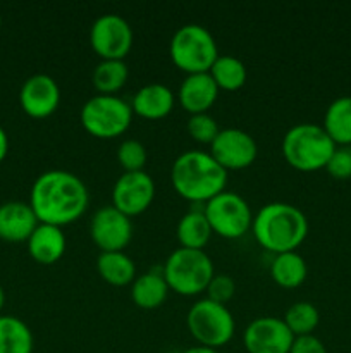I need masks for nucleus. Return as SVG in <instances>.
Instances as JSON below:
<instances>
[{
  "label": "nucleus",
  "instance_id": "1",
  "mask_svg": "<svg viewBox=\"0 0 351 353\" xmlns=\"http://www.w3.org/2000/svg\"><path fill=\"white\" fill-rule=\"evenodd\" d=\"M88 200L85 181L65 169L41 172L33 181L30 193V205L38 221L61 228L83 216Z\"/></svg>",
  "mask_w": 351,
  "mask_h": 353
},
{
  "label": "nucleus",
  "instance_id": "2",
  "mask_svg": "<svg viewBox=\"0 0 351 353\" xmlns=\"http://www.w3.org/2000/svg\"><path fill=\"white\" fill-rule=\"evenodd\" d=\"M171 181L182 199L205 203L226 190L227 171L210 152L186 150L172 162Z\"/></svg>",
  "mask_w": 351,
  "mask_h": 353
},
{
  "label": "nucleus",
  "instance_id": "3",
  "mask_svg": "<svg viewBox=\"0 0 351 353\" xmlns=\"http://www.w3.org/2000/svg\"><path fill=\"white\" fill-rule=\"evenodd\" d=\"M255 238L268 252H292L308 234V219L299 207L286 202H270L260 207L251 223Z\"/></svg>",
  "mask_w": 351,
  "mask_h": 353
},
{
  "label": "nucleus",
  "instance_id": "4",
  "mask_svg": "<svg viewBox=\"0 0 351 353\" xmlns=\"http://www.w3.org/2000/svg\"><path fill=\"white\" fill-rule=\"evenodd\" d=\"M282 155L298 171L312 172L326 168L336 143L320 124L299 123L289 128L282 138Z\"/></svg>",
  "mask_w": 351,
  "mask_h": 353
},
{
  "label": "nucleus",
  "instance_id": "5",
  "mask_svg": "<svg viewBox=\"0 0 351 353\" xmlns=\"http://www.w3.org/2000/svg\"><path fill=\"white\" fill-rule=\"evenodd\" d=\"M169 55L186 74L209 72L215 59L219 57V47L209 28L188 23L179 26L172 34Z\"/></svg>",
  "mask_w": 351,
  "mask_h": 353
},
{
  "label": "nucleus",
  "instance_id": "6",
  "mask_svg": "<svg viewBox=\"0 0 351 353\" xmlns=\"http://www.w3.org/2000/svg\"><path fill=\"white\" fill-rule=\"evenodd\" d=\"M162 272L169 288L181 295L191 296L206 290V285L215 274V269L205 250L179 247L171 252Z\"/></svg>",
  "mask_w": 351,
  "mask_h": 353
},
{
  "label": "nucleus",
  "instance_id": "7",
  "mask_svg": "<svg viewBox=\"0 0 351 353\" xmlns=\"http://www.w3.org/2000/svg\"><path fill=\"white\" fill-rule=\"evenodd\" d=\"M189 333L203 347H224L234 336L236 323L226 303L213 302L210 299L196 300L186 316Z\"/></svg>",
  "mask_w": 351,
  "mask_h": 353
},
{
  "label": "nucleus",
  "instance_id": "8",
  "mask_svg": "<svg viewBox=\"0 0 351 353\" xmlns=\"http://www.w3.org/2000/svg\"><path fill=\"white\" fill-rule=\"evenodd\" d=\"M133 107L117 95L92 97L85 102L79 112L83 128L98 138H114L123 134L133 119Z\"/></svg>",
  "mask_w": 351,
  "mask_h": 353
},
{
  "label": "nucleus",
  "instance_id": "9",
  "mask_svg": "<svg viewBox=\"0 0 351 353\" xmlns=\"http://www.w3.org/2000/svg\"><path fill=\"white\" fill-rule=\"evenodd\" d=\"M213 233L224 238H240L253 223L250 203L240 193L224 190L203 205Z\"/></svg>",
  "mask_w": 351,
  "mask_h": 353
},
{
  "label": "nucleus",
  "instance_id": "10",
  "mask_svg": "<svg viewBox=\"0 0 351 353\" xmlns=\"http://www.w3.org/2000/svg\"><path fill=\"white\" fill-rule=\"evenodd\" d=\"M133 40V28L120 14H100L89 28V43L102 59H124Z\"/></svg>",
  "mask_w": 351,
  "mask_h": 353
},
{
  "label": "nucleus",
  "instance_id": "11",
  "mask_svg": "<svg viewBox=\"0 0 351 353\" xmlns=\"http://www.w3.org/2000/svg\"><path fill=\"white\" fill-rule=\"evenodd\" d=\"M292 341L295 334L282 317H257L243 333V343L248 353H289Z\"/></svg>",
  "mask_w": 351,
  "mask_h": 353
},
{
  "label": "nucleus",
  "instance_id": "12",
  "mask_svg": "<svg viewBox=\"0 0 351 353\" xmlns=\"http://www.w3.org/2000/svg\"><path fill=\"white\" fill-rule=\"evenodd\" d=\"M89 234L102 252L123 250L133 238L131 217L110 203L95 210L89 223Z\"/></svg>",
  "mask_w": 351,
  "mask_h": 353
},
{
  "label": "nucleus",
  "instance_id": "13",
  "mask_svg": "<svg viewBox=\"0 0 351 353\" xmlns=\"http://www.w3.org/2000/svg\"><path fill=\"white\" fill-rule=\"evenodd\" d=\"M210 154L226 171L248 168L258 155V145L240 128H224L210 143Z\"/></svg>",
  "mask_w": 351,
  "mask_h": 353
},
{
  "label": "nucleus",
  "instance_id": "14",
  "mask_svg": "<svg viewBox=\"0 0 351 353\" xmlns=\"http://www.w3.org/2000/svg\"><path fill=\"white\" fill-rule=\"evenodd\" d=\"M155 196L153 178L147 171H124L112 188V205L126 216H138Z\"/></svg>",
  "mask_w": 351,
  "mask_h": 353
},
{
  "label": "nucleus",
  "instance_id": "15",
  "mask_svg": "<svg viewBox=\"0 0 351 353\" xmlns=\"http://www.w3.org/2000/svg\"><path fill=\"white\" fill-rule=\"evenodd\" d=\"M61 102L58 83L45 72H36L23 83L19 90V103L24 112L36 119L52 116Z\"/></svg>",
  "mask_w": 351,
  "mask_h": 353
},
{
  "label": "nucleus",
  "instance_id": "16",
  "mask_svg": "<svg viewBox=\"0 0 351 353\" xmlns=\"http://www.w3.org/2000/svg\"><path fill=\"white\" fill-rule=\"evenodd\" d=\"M40 224L30 202L10 200L0 205V238L6 241H28Z\"/></svg>",
  "mask_w": 351,
  "mask_h": 353
},
{
  "label": "nucleus",
  "instance_id": "17",
  "mask_svg": "<svg viewBox=\"0 0 351 353\" xmlns=\"http://www.w3.org/2000/svg\"><path fill=\"white\" fill-rule=\"evenodd\" d=\"M219 97V86L210 72H193L186 74L179 86L178 99L189 114L206 112Z\"/></svg>",
  "mask_w": 351,
  "mask_h": 353
},
{
  "label": "nucleus",
  "instance_id": "18",
  "mask_svg": "<svg viewBox=\"0 0 351 353\" xmlns=\"http://www.w3.org/2000/svg\"><path fill=\"white\" fill-rule=\"evenodd\" d=\"M176 95L164 83H147L134 93L131 100L133 112L145 119H160L172 110Z\"/></svg>",
  "mask_w": 351,
  "mask_h": 353
},
{
  "label": "nucleus",
  "instance_id": "19",
  "mask_svg": "<svg viewBox=\"0 0 351 353\" xmlns=\"http://www.w3.org/2000/svg\"><path fill=\"white\" fill-rule=\"evenodd\" d=\"M65 234L61 226L40 223L28 238V252L36 262L50 265L57 262L65 252Z\"/></svg>",
  "mask_w": 351,
  "mask_h": 353
},
{
  "label": "nucleus",
  "instance_id": "20",
  "mask_svg": "<svg viewBox=\"0 0 351 353\" xmlns=\"http://www.w3.org/2000/svg\"><path fill=\"white\" fill-rule=\"evenodd\" d=\"M169 285L164 272L151 269L136 276L131 286V299L141 309H157L165 302L169 295Z\"/></svg>",
  "mask_w": 351,
  "mask_h": 353
},
{
  "label": "nucleus",
  "instance_id": "21",
  "mask_svg": "<svg viewBox=\"0 0 351 353\" xmlns=\"http://www.w3.org/2000/svg\"><path fill=\"white\" fill-rule=\"evenodd\" d=\"M322 128L336 147H351V97H337L329 103Z\"/></svg>",
  "mask_w": 351,
  "mask_h": 353
},
{
  "label": "nucleus",
  "instance_id": "22",
  "mask_svg": "<svg viewBox=\"0 0 351 353\" xmlns=\"http://www.w3.org/2000/svg\"><path fill=\"white\" fill-rule=\"evenodd\" d=\"M212 228H210L209 219H206L203 207H193L184 216L179 219L176 234L181 243V247L186 248H198L203 250L212 236Z\"/></svg>",
  "mask_w": 351,
  "mask_h": 353
},
{
  "label": "nucleus",
  "instance_id": "23",
  "mask_svg": "<svg viewBox=\"0 0 351 353\" xmlns=\"http://www.w3.org/2000/svg\"><path fill=\"white\" fill-rule=\"evenodd\" d=\"M96 269L103 281L114 286L129 285L136 276V265H134L133 259L124 254L123 250L100 252L98 259H96Z\"/></svg>",
  "mask_w": 351,
  "mask_h": 353
},
{
  "label": "nucleus",
  "instance_id": "24",
  "mask_svg": "<svg viewBox=\"0 0 351 353\" xmlns=\"http://www.w3.org/2000/svg\"><path fill=\"white\" fill-rule=\"evenodd\" d=\"M308 274V268L301 255L296 250L275 254L270 264V276L282 288H296Z\"/></svg>",
  "mask_w": 351,
  "mask_h": 353
},
{
  "label": "nucleus",
  "instance_id": "25",
  "mask_svg": "<svg viewBox=\"0 0 351 353\" xmlns=\"http://www.w3.org/2000/svg\"><path fill=\"white\" fill-rule=\"evenodd\" d=\"M0 353H33V333L23 319L0 316Z\"/></svg>",
  "mask_w": 351,
  "mask_h": 353
},
{
  "label": "nucleus",
  "instance_id": "26",
  "mask_svg": "<svg viewBox=\"0 0 351 353\" xmlns=\"http://www.w3.org/2000/svg\"><path fill=\"white\" fill-rule=\"evenodd\" d=\"M129 76V69L124 59H102L93 69V85L100 93L114 95L124 86Z\"/></svg>",
  "mask_w": 351,
  "mask_h": 353
},
{
  "label": "nucleus",
  "instance_id": "27",
  "mask_svg": "<svg viewBox=\"0 0 351 353\" xmlns=\"http://www.w3.org/2000/svg\"><path fill=\"white\" fill-rule=\"evenodd\" d=\"M210 76L213 78V81L217 83V86L224 90H234L241 88L246 81V65L241 61L240 57L231 54H219V57L215 59V62L210 68Z\"/></svg>",
  "mask_w": 351,
  "mask_h": 353
},
{
  "label": "nucleus",
  "instance_id": "28",
  "mask_svg": "<svg viewBox=\"0 0 351 353\" xmlns=\"http://www.w3.org/2000/svg\"><path fill=\"white\" fill-rule=\"evenodd\" d=\"M282 319L295 336H305L313 334V330L320 323V314L313 303L295 302L288 307Z\"/></svg>",
  "mask_w": 351,
  "mask_h": 353
},
{
  "label": "nucleus",
  "instance_id": "29",
  "mask_svg": "<svg viewBox=\"0 0 351 353\" xmlns=\"http://www.w3.org/2000/svg\"><path fill=\"white\" fill-rule=\"evenodd\" d=\"M117 161L124 171H145L148 161L147 147L136 138H126L117 147Z\"/></svg>",
  "mask_w": 351,
  "mask_h": 353
},
{
  "label": "nucleus",
  "instance_id": "30",
  "mask_svg": "<svg viewBox=\"0 0 351 353\" xmlns=\"http://www.w3.org/2000/svg\"><path fill=\"white\" fill-rule=\"evenodd\" d=\"M188 133L195 138L200 143H212L215 137L219 134L220 128L215 117L210 116L209 112H200V114H189V119L186 123Z\"/></svg>",
  "mask_w": 351,
  "mask_h": 353
},
{
  "label": "nucleus",
  "instance_id": "31",
  "mask_svg": "<svg viewBox=\"0 0 351 353\" xmlns=\"http://www.w3.org/2000/svg\"><path fill=\"white\" fill-rule=\"evenodd\" d=\"M234 292H236V285L234 279L229 274H213L210 283L206 285V299L213 300L219 303H227L233 299Z\"/></svg>",
  "mask_w": 351,
  "mask_h": 353
},
{
  "label": "nucleus",
  "instance_id": "32",
  "mask_svg": "<svg viewBox=\"0 0 351 353\" xmlns=\"http://www.w3.org/2000/svg\"><path fill=\"white\" fill-rule=\"evenodd\" d=\"M326 169L336 179L351 178V147H336Z\"/></svg>",
  "mask_w": 351,
  "mask_h": 353
},
{
  "label": "nucleus",
  "instance_id": "33",
  "mask_svg": "<svg viewBox=\"0 0 351 353\" xmlns=\"http://www.w3.org/2000/svg\"><path fill=\"white\" fill-rule=\"evenodd\" d=\"M289 353H327V348L317 336L305 334V336H295Z\"/></svg>",
  "mask_w": 351,
  "mask_h": 353
},
{
  "label": "nucleus",
  "instance_id": "34",
  "mask_svg": "<svg viewBox=\"0 0 351 353\" xmlns=\"http://www.w3.org/2000/svg\"><path fill=\"white\" fill-rule=\"evenodd\" d=\"M7 152H9V137H7L6 130L0 126V162L6 159Z\"/></svg>",
  "mask_w": 351,
  "mask_h": 353
},
{
  "label": "nucleus",
  "instance_id": "35",
  "mask_svg": "<svg viewBox=\"0 0 351 353\" xmlns=\"http://www.w3.org/2000/svg\"><path fill=\"white\" fill-rule=\"evenodd\" d=\"M182 353H219L217 348H210V347H203V345H196V347H189L188 350H184Z\"/></svg>",
  "mask_w": 351,
  "mask_h": 353
},
{
  "label": "nucleus",
  "instance_id": "36",
  "mask_svg": "<svg viewBox=\"0 0 351 353\" xmlns=\"http://www.w3.org/2000/svg\"><path fill=\"white\" fill-rule=\"evenodd\" d=\"M3 303H6V292H3V288L0 286V310L3 309Z\"/></svg>",
  "mask_w": 351,
  "mask_h": 353
},
{
  "label": "nucleus",
  "instance_id": "37",
  "mask_svg": "<svg viewBox=\"0 0 351 353\" xmlns=\"http://www.w3.org/2000/svg\"><path fill=\"white\" fill-rule=\"evenodd\" d=\"M0 24H2V16H0Z\"/></svg>",
  "mask_w": 351,
  "mask_h": 353
}]
</instances>
